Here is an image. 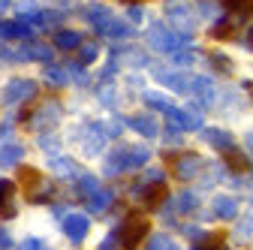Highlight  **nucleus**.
Masks as SVG:
<instances>
[{
  "label": "nucleus",
  "instance_id": "obj_16",
  "mask_svg": "<svg viewBox=\"0 0 253 250\" xmlns=\"http://www.w3.org/2000/svg\"><path fill=\"white\" fill-rule=\"evenodd\" d=\"M30 34V24H24L21 18L18 21H0V40H21Z\"/></svg>",
  "mask_w": 253,
  "mask_h": 250
},
{
  "label": "nucleus",
  "instance_id": "obj_28",
  "mask_svg": "<svg viewBox=\"0 0 253 250\" xmlns=\"http://www.w3.org/2000/svg\"><path fill=\"white\" fill-rule=\"evenodd\" d=\"M145 103H148V106H154V109H160V112H169V109H172V100H169V97H163V93H154V90H151V93H145Z\"/></svg>",
  "mask_w": 253,
  "mask_h": 250
},
{
  "label": "nucleus",
  "instance_id": "obj_12",
  "mask_svg": "<svg viewBox=\"0 0 253 250\" xmlns=\"http://www.w3.org/2000/svg\"><path fill=\"white\" fill-rule=\"evenodd\" d=\"M166 196H169V190H166L163 181H154V184H145L142 187V202L148 208H157L160 202H166Z\"/></svg>",
  "mask_w": 253,
  "mask_h": 250
},
{
  "label": "nucleus",
  "instance_id": "obj_20",
  "mask_svg": "<svg viewBox=\"0 0 253 250\" xmlns=\"http://www.w3.org/2000/svg\"><path fill=\"white\" fill-rule=\"evenodd\" d=\"M18 57H24V60H48L51 57V48L42 45V42H27V45H21Z\"/></svg>",
  "mask_w": 253,
  "mask_h": 250
},
{
  "label": "nucleus",
  "instance_id": "obj_43",
  "mask_svg": "<svg viewBox=\"0 0 253 250\" xmlns=\"http://www.w3.org/2000/svg\"><path fill=\"white\" fill-rule=\"evenodd\" d=\"M250 42H253V30H250Z\"/></svg>",
  "mask_w": 253,
  "mask_h": 250
},
{
  "label": "nucleus",
  "instance_id": "obj_19",
  "mask_svg": "<svg viewBox=\"0 0 253 250\" xmlns=\"http://www.w3.org/2000/svg\"><path fill=\"white\" fill-rule=\"evenodd\" d=\"M18 15L24 18V24H37V27L48 21V15H45V12H40V6H37V3H30V0L18 6Z\"/></svg>",
  "mask_w": 253,
  "mask_h": 250
},
{
  "label": "nucleus",
  "instance_id": "obj_15",
  "mask_svg": "<svg viewBox=\"0 0 253 250\" xmlns=\"http://www.w3.org/2000/svg\"><path fill=\"white\" fill-rule=\"evenodd\" d=\"M126 124H130V127L136 130V133H142V136H148V139H154L157 136V121L151 118V115H133V118H126Z\"/></svg>",
  "mask_w": 253,
  "mask_h": 250
},
{
  "label": "nucleus",
  "instance_id": "obj_29",
  "mask_svg": "<svg viewBox=\"0 0 253 250\" xmlns=\"http://www.w3.org/2000/svg\"><path fill=\"white\" fill-rule=\"evenodd\" d=\"M97 54H100L97 42H82V48H79V60H82V64H93Z\"/></svg>",
  "mask_w": 253,
  "mask_h": 250
},
{
  "label": "nucleus",
  "instance_id": "obj_24",
  "mask_svg": "<svg viewBox=\"0 0 253 250\" xmlns=\"http://www.w3.org/2000/svg\"><path fill=\"white\" fill-rule=\"evenodd\" d=\"M148 250H181V244L172 235H154L148 241Z\"/></svg>",
  "mask_w": 253,
  "mask_h": 250
},
{
  "label": "nucleus",
  "instance_id": "obj_9",
  "mask_svg": "<svg viewBox=\"0 0 253 250\" xmlns=\"http://www.w3.org/2000/svg\"><path fill=\"white\" fill-rule=\"evenodd\" d=\"M211 217H217V220H232V217H238V199L235 196H214Z\"/></svg>",
  "mask_w": 253,
  "mask_h": 250
},
{
  "label": "nucleus",
  "instance_id": "obj_39",
  "mask_svg": "<svg viewBox=\"0 0 253 250\" xmlns=\"http://www.w3.org/2000/svg\"><path fill=\"white\" fill-rule=\"evenodd\" d=\"M244 148H247V154H253V130L244 136Z\"/></svg>",
  "mask_w": 253,
  "mask_h": 250
},
{
  "label": "nucleus",
  "instance_id": "obj_22",
  "mask_svg": "<svg viewBox=\"0 0 253 250\" xmlns=\"http://www.w3.org/2000/svg\"><path fill=\"white\" fill-rule=\"evenodd\" d=\"M196 208H199V199H196L193 190H181V193H178V199H175V211L190 214V211H196Z\"/></svg>",
  "mask_w": 253,
  "mask_h": 250
},
{
  "label": "nucleus",
  "instance_id": "obj_34",
  "mask_svg": "<svg viewBox=\"0 0 253 250\" xmlns=\"http://www.w3.org/2000/svg\"><path fill=\"white\" fill-rule=\"evenodd\" d=\"M193 250H223V247H217V241H214V238H205V241H202V244H196Z\"/></svg>",
  "mask_w": 253,
  "mask_h": 250
},
{
  "label": "nucleus",
  "instance_id": "obj_38",
  "mask_svg": "<svg viewBox=\"0 0 253 250\" xmlns=\"http://www.w3.org/2000/svg\"><path fill=\"white\" fill-rule=\"evenodd\" d=\"M9 247V235H6V229H0V250H6Z\"/></svg>",
  "mask_w": 253,
  "mask_h": 250
},
{
  "label": "nucleus",
  "instance_id": "obj_18",
  "mask_svg": "<svg viewBox=\"0 0 253 250\" xmlns=\"http://www.w3.org/2000/svg\"><path fill=\"white\" fill-rule=\"evenodd\" d=\"M54 45L63 48V51H70V48H82V34H76V30H57L54 34Z\"/></svg>",
  "mask_w": 253,
  "mask_h": 250
},
{
  "label": "nucleus",
  "instance_id": "obj_4",
  "mask_svg": "<svg viewBox=\"0 0 253 250\" xmlns=\"http://www.w3.org/2000/svg\"><path fill=\"white\" fill-rule=\"evenodd\" d=\"M190 37L187 34H175V30H169V27H163V24H154L151 27V34H148V42H151V48H157V51H175L181 42H187Z\"/></svg>",
  "mask_w": 253,
  "mask_h": 250
},
{
  "label": "nucleus",
  "instance_id": "obj_6",
  "mask_svg": "<svg viewBox=\"0 0 253 250\" xmlns=\"http://www.w3.org/2000/svg\"><path fill=\"white\" fill-rule=\"evenodd\" d=\"M60 106L57 103H45L42 109H37V115L30 118V130H54L60 121Z\"/></svg>",
  "mask_w": 253,
  "mask_h": 250
},
{
  "label": "nucleus",
  "instance_id": "obj_27",
  "mask_svg": "<svg viewBox=\"0 0 253 250\" xmlns=\"http://www.w3.org/2000/svg\"><path fill=\"white\" fill-rule=\"evenodd\" d=\"M223 154H226V160H229V166H232V169H238V172H247L250 160L244 157V151H238V148H229V151H223Z\"/></svg>",
  "mask_w": 253,
  "mask_h": 250
},
{
  "label": "nucleus",
  "instance_id": "obj_14",
  "mask_svg": "<svg viewBox=\"0 0 253 250\" xmlns=\"http://www.w3.org/2000/svg\"><path fill=\"white\" fill-rule=\"evenodd\" d=\"M163 84L169 90L190 93V90H193V76H187V73H163Z\"/></svg>",
  "mask_w": 253,
  "mask_h": 250
},
{
  "label": "nucleus",
  "instance_id": "obj_17",
  "mask_svg": "<svg viewBox=\"0 0 253 250\" xmlns=\"http://www.w3.org/2000/svg\"><path fill=\"white\" fill-rule=\"evenodd\" d=\"M21 154H24V148H21L18 142H6L3 148H0V166H3V169L18 166V163H21Z\"/></svg>",
  "mask_w": 253,
  "mask_h": 250
},
{
  "label": "nucleus",
  "instance_id": "obj_26",
  "mask_svg": "<svg viewBox=\"0 0 253 250\" xmlns=\"http://www.w3.org/2000/svg\"><path fill=\"white\" fill-rule=\"evenodd\" d=\"M97 190H100V181L93 178V175H79V193H82L84 199H90Z\"/></svg>",
  "mask_w": 253,
  "mask_h": 250
},
{
  "label": "nucleus",
  "instance_id": "obj_8",
  "mask_svg": "<svg viewBox=\"0 0 253 250\" xmlns=\"http://www.w3.org/2000/svg\"><path fill=\"white\" fill-rule=\"evenodd\" d=\"M202 139L214 148V151H229L235 148V139L229 130H220V127H202Z\"/></svg>",
  "mask_w": 253,
  "mask_h": 250
},
{
  "label": "nucleus",
  "instance_id": "obj_33",
  "mask_svg": "<svg viewBox=\"0 0 253 250\" xmlns=\"http://www.w3.org/2000/svg\"><path fill=\"white\" fill-rule=\"evenodd\" d=\"M18 250H42V241H37V238H27V241H21V247Z\"/></svg>",
  "mask_w": 253,
  "mask_h": 250
},
{
  "label": "nucleus",
  "instance_id": "obj_2",
  "mask_svg": "<svg viewBox=\"0 0 253 250\" xmlns=\"http://www.w3.org/2000/svg\"><path fill=\"white\" fill-rule=\"evenodd\" d=\"M145 235H148V220L142 214H130L124 220V226H118V244L124 250H136Z\"/></svg>",
  "mask_w": 253,
  "mask_h": 250
},
{
  "label": "nucleus",
  "instance_id": "obj_30",
  "mask_svg": "<svg viewBox=\"0 0 253 250\" xmlns=\"http://www.w3.org/2000/svg\"><path fill=\"white\" fill-rule=\"evenodd\" d=\"M45 79H48L51 84H57V87H60V84H67V82H70V70H57V67H48V70H45Z\"/></svg>",
  "mask_w": 253,
  "mask_h": 250
},
{
  "label": "nucleus",
  "instance_id": "obj_40",
  "mask_svg": "<svg viewBox=\"0 0 253 250\" xmlns=\"http://www.w3.org/2000/svg\"><path fill=\"white\" fill-rule=\"evenodd\" d=\"M112 247H115V235H109V238L100 244V250H112Z\"/></svg>",
  "mask_w": 253,
  "mask_h": 250
},
{
  "label": "nucleus",
  "instance_id": "obj_7",
  "mask_svg": "<svg viewBox=\"0 0 253 250\" xmlns=\"http://www.w3.org/2000/svg\"><path fill=\"white\" fill-rule=\"evenodd\" d=\"M202 169H205V160L199 157V154H184V157L178 160V166H175V175L181 181H190V178H199Z\"/></svg>",
  "mask_w": 253,
  "mask_h": 250
},
{
  "label": "nucleus",
  "instance_id": "obj_10",
  "mask_svg": "<svg viewBox=\"0 0 253 250\" xmlns=\"http://www.w3.org/2000/svg\"><path fill=\"white\" fill-rule=\"evenodd\" d=\"M84 18L93 24V30L106 34V27H109V21H112L115 15H112V9H109V6H103V3H90V6H84Z\"/></svg>",
  "mask_w": 253,
  "mask_h": 250
},
{
  "label": "nucleus",
  "instance_id": "obj_23",
  "mask_svg": "<svg viewBox=\"0 0 253 250\" xmlns=\"http://www.w3.org/2000/svg\"><path fill=\"white\" fill-rule=\"evenodd\" d=\"M106 37H112V40H126V37H133V27L126 24V21H121V18H112L109 27H106Z\"/></svg>",
  "mask_w": 253,
  "mask_h": 250
},
{
  "label": "nucleus",
  "instance_id": "obj_3",
  "mask_svg": "<svg viewBox=\"0 0 253 250\" xmlns=\"http://www.w3.org/2000/svg\"><path fill=\"white\" fill-rule=\"evenodd\" d=\"M37 97V82L34 79H12L6 87H3V106H24L27 100Z\"/></svg>",
  "mask_w": 253,
  "mask_h": 250
},
{
  "label": "nucleus",
  "instance_id": "obj_5",
  "mask_svg": "<svg viewBox=\"0 0 253 250\" xmlns=\"http://www.w3.org/2000/svg\"><path fill=\"white\" fill-rule=\"evenodd\" d=\"M87 229H90V220L84 214H67L63 217V235H67L73 244H82L87 238Z\"/></svg>",
  "mask_w": 253,
  "mask_h": 250
},
{
  "label": "nucleus",
  "instance_id": "obj_35",
  "mask_svg": "<svg viewBox=\"0 0 253 250\" xmlns=\"http://www.w3.org/2000/svg\"><path fill=\"white\" fill-rule=\"evenodd\" d=\"M142 15H145V12H142V6H136V3H133V6H130V21H142Z\"/></svg>",
  "mask_w": 253,
  "mask_h": 250
},
{
  "label": "nucleus",
  "instance_id": "obj_13",
  "mask_svg": "<svg viewBox=\"0 0 253 250\" xmlns=\"http://www.w3.org/2000/svg\"><path fill=\"white\" fill-rule=\"evenodd\" d=\"M15 184L0 178V217H12L15 214Z\"/></svg>",
  "mask_w": 253,
  "mask_h": 250
},
{
  "label": "nucleus",
  "instance_id": "obj_36",
  "mask_svg": "<svg viewBox=\"0 0 253 250\" xmlns=\"http://www.w3.org/2000/svg\"><path fill=\"white\" fill-rule=\"evenodd\" d=\"M184 235H190V238H202V229H199V226H184Z\"/></svg>",
  "mask_w": 253,
  "mask_h": 250
},
{
  "label": "nucleus",
  "instance_id": "obj_11",
  "mask_svg": "<svg viewBox=\"0 0 253 250\" xmlns=\"http://www.w3.org/2000/svg\"><path fill=\"white\" fill-rule=\"evenodd\" d=\"M166 15H169V21H175L181 30H193V12H190V6L181 3V0H172V3L166 6Z\"/></svg>",
  "mask_w": 253,
  "mask_h": 250
},
{
  "label": "nucleus",
  "instance_id": "obj_21",
  "mask_svg": "<svg viewBox=\"0 0 253 250\" xmlns=\"http://www.w3.org/2000/svg\"><path fill=\"white\" fill-rule=\"evenodd\" d=\"M112 199H115V193L112 190H97L90 199H87V211H93V214H103L109 205H112Z\"/></svg>",
  "mask_w": 253,
  "mask_h": 250
},
{
  "label": "nucleus",
  "instance_id": "obj_31",
  "mask_svg": "<svg viewBox=\"0 0 253 250\" xmlns=\"http://www.w3.org/2000/svg\"><path fill=\"white\" fill-rule=\"evenodd\" d=\"M211 67H214L217 73H223V76L232 73V64L226 60V54H211Z\"/></svg>",
  "mask_w": 253,
  "mask_h": 250
},
{
  "label": "nucleus",
  "instance_id": "obj_42",
  "mask_svg": "<svg viewBox=\"0 0 253 250\" xmlns=\"http://www.w3.org/2000/svg\"><path fill=\"white\" fill-rule=\"evenodd\" d=\"M226 3H229V6H238V0H226Z\"/></svg>",
  "mask_w": 253,
  "mask_h": 250
},
{
  "label": "nucleus",
  "instance_id": "obj_25",
  "mask_svg": "<svg viewBox=\"0 0 253 250\" xmlns=\"http://www.w3.org/2000/svg\"><path fill=\"white\" fill-rule=\"evenodd\" d=\"M51 172H57V175H63V178H70V175H76V163L70 160V157H54L51 163Z\"/></svg>",
  "mask_w": 253,
  "mask_h": 250
},
{
  "label": "nucleus",
  "instance_id": "obj_1",
  "mask_svg": "<svg viewBox=\"0 0 253 250\" xmlns=\"http://www.w3.org/2000/svg\"><path fill=\"white\" fill-rule=\"evenodd\" d=\"M151 157V151L142 148V145H124L118 151H112V157L106 160V172L115 175V172H133V169H142Z\"/></svg>",
  "mask_w": 253,
  "mask_h": 250
},
{
  "label": "nucleus",
  "instance_id": "obj_37",
  "mask_svg": "<svg viewBox=\"0 0 253 250\" xmlns=\"http://www.w3.org/2000/svg\"><path fill=\"white\" fill-rule=\"evenodd\" d=\"M175 64H193V57H190L187 51H178L175 54Z\"/></svg>",
  "mask_w": 253,
  "mask_h": 250
},
{
  "label": "nucleus",
  "instance_id": "obj_32",
  "mask_svg": "<svg viewBox=\"0 0 253 250\" xmlns=\"http://www.w3.org/2000/svg\"><path fill=\"white\" fill-rule=\"evenodd\" d=\"M235 235H238V238H250V235H253V214H247L244 220L235 226Z\"/></svg>",
  "mask_w": 253,
  "mask_h": 250
},
{
  "label": "nucleus",
  "instance_id": "obj_41",
  "mask_svg": "<svg viewBox=\"0 0 253 250\" xmlns=\"http://www.w3.org/2000/svg\"><path fill=\"white\" fill-rule=\"evenodd\" d=\"M9 6V0H0V9H6Z\"/></svg>",
  "mask_w": 253,
  "mask_h": 250
}]
</instances>
